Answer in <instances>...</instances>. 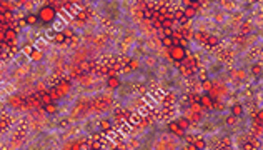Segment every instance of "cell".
Returning <instances> with one entry per match:
<instances>
[{"mask_svg":"<svg viewBox=\"0 0 263 150\" xmlns=\"http://www.w3.org/2000/svg\"><path fill=\"white\" fill-rule=\"evenodd\" d=\"M10 105H12V107H22V105H23V104H22V100H20V97H12V98H10Z\"/></svg>","mask_w":263,"mask_h":150,"instance_id":"cell-15","label":"cell"},{"mask_svg":"<svg viewBox=\"0 0 263 150\" xmlns=\"http://www.w3.org/2000/svg\"><path fill=\"white\" fill-rule=\"evenodd\" d=\"M113 150H120V148H113Z\"/></svg>","mask_w":263,"mask_h":150,"instance_id":"cell-33","label":"cell"},{"mask_svg":"<svg viewBox=\"0 0 263 150\" xmlns=\"http://www.w3.org/2000/svg\"><path fill=\"white\" fill-rule=\"evenodd\" d=\"M242 114H243V107L240 104H237V105L231 107V115H233V117H240Z\"/></svg>","mask_w":263,"mask_h":150,"instance_id":"cell-9","label":"cell"},{"mask_svg":"<svg viewBox=\"0 0 263 150\" xmlns=\"http://www.w3.org/2000/svg\"><path fill=\"white\" fill-rule=\"evenodd\" d=\"M50 97H52V100H58V98H60V92H58V90L57 89H54V90H52V92H50Z\"/></svg>","mask_w":263,"mask_h":150,"instance_id":"cell-21","label":"cell"},{"mask_svg":"<svg viewBox=\"0 0 263 150\" xmlns=\"http://www.w3.org/2000/svg\"><path fill=\"white\" fill-rule=\"evenodd\" d=\"M100 127H102L103 130H110V122H108V120H103V122H102V125H100Z\"/></svg>","mask_w":263,"mask_h":150,"instance_id":"cell-23","label":"cell"},{"mask_svg":"<svg viewBox=\"0 0 263 150\" xmlns=\"http://www.w3.org/2000/svg\"><path fill=\"white\" fill-rule=\"evenodd\" d=\"M45 112H47V114H55V112H57V105H55V104H48V105H45Z\"/></svg>","mask_w":263,"mask_h":150,"instance_id":"cell-17","label":"cell"},{"mask_svg":"<svg viewBox=\"0 0 263 150\" xmlns=\"http://www.w3.org/2000/svg\"><path fill=\"white\" fill-rule=\"evenodd\" d=\"M57 90L60 92V95L63 97L65 93H67V92L70 90V83H69V82H62L60 85H57Z\"/></svg>","mask_w":263,"mask_h":150,"instance_id":"cell-8","label":"cell"},{"mask_svg":"<svg viewBox=\"0 0 263 150\" xmlns=\"http://www.w3.org/2000/svg\"><path fill=\"white\" fill-rule=\"evenodd\" d=\"M203 89H205V90H212V82H208V80H203Z\"/></svg>","mask_w":263,"mask_h":150,"instance_id":"cell-25","label":"cell"},{"mask_svg":"<svg viewBox=\"0 0 263 150\" xmlns=\"http://www.w3.org/2000/svg\"><path fill=\"white\" fill-rule=\"evenodd\" d=\"M38 17H40V20H43V22H54L55 20V10H54V7H42V8H40Z\"/></svg>","mask_w":263,"mask_h":150,"instance_id":"cell-1","label":"cell"},{"mask_svg":"<svg viewBox=\"0 0 263 150\" xmlns=\"http://www.w3.org/2000/svg\"><path fill=\"white\" fill-rule=\"evenodd\" d=\"M90 150H93V148H90Z\"/></svg>","mask_w":263,"mask_h":150,"instance_id":"cell-34","label":"cell"},{"mask_svg":"<svg viewBox=\"0 0 263 150\" xmlns=\"http://www.w3.org/2000/svg\"><path fill=\"white\" fill-rule=\"evenodd\" d=\"M0 42H5V30H4V32L0 30Z\"/></svg>","mask_w":263,"mask_h":150,"instance_id":"cell-29","label":"cell"},{"mask_svg":"<svg viewBox=\"0 0 263 150\" xmlns=\"http://www.w3.org/2000/svg\"><path fill=\"white\" fill-rule=\"evenodd\" d=\"M107 85H108V89H117V87L120 85V79L115 77V75H112V77L107 80Z\"/></svg>","mask_w":263,"mask_h":150,"instance_id":"cell-6","label":"cell"},{"mask_svg":"<svg viewBox=\"0 0 263 150\" xmlns=\"http://www.w3.org/2000/svg\"><path fill=\"white\" fill-rule=\"evenodd\" d=\"M235 122H237V117H233V115L227 118V123H228V125H235Z\"/></svg>","mask_w":263,"mask_h":150,"instance_id":"cell-26","label":"cell"},{"mask_svg":"<svg viewBox=\"0 0 263 150\" xmlns=\"http://www.w3.org/2000/svg\"><path fill=\"white\" fill-rule=\"evenodd\" d=\"M130 67L132 68H138V62L137 60H130Z\"/></svg>","mask_w":263,"mask_h":150,"instance_id":"cell-27","label":"cell"},{"mask_svg":"<svg viewBox=\"0 0 263 150\" xmlns=\"http://www.w3.org/2000/svg\"><path fill=\"white\" fill-rule=\"evenodd\" d=\"M177 125L180 127L182 130H185V129H188V125H190V122H188L187 118H178V120H177Z\"/></svg>","mask_w":263,"mask_h":150,"instance_id":"cell-13","label":"cell"},{"mask_svg":"<svg viewBox=\"0 0 263 150\" xmlns=\"http://www.w3.org/2000/svg\"><path fill=\"white\" fill-rule=\"evenodd\" d=\"M190 140L193 142V145H195V148H197V150H203L206 147L205 140H203L202 137H198V139H190Z\"/></svg>","mask_w":263,"mask_h":150,"instance_id":"cell-4","label":"cell"},{"mask_svg":"<svg viewBox=\"0 0 263 150\" xmlns=\"http://www.w3.org/2000/svg\"><path fill=\"white\" fill-rule=\"evenodd\" d=\"M30 58H32L33 62H40L43 58V54L40 52V50H33L32 54H30Z\"/></svg>","mask_w":263,"mask_h":150,"instance_id":"cell-10","label":"cell"},{"mask_svg":"<svg viewBox=\"0 0 263 150\" xmlns=\"http://www.w3.org/2000/svg\"><path fill=\"white\" fill-rule=\"evenodd\" d=\"M205 43H208L210 47H215V45H218V37L208 35V39H206V42H205Z\"/></svg>","mask_w":263,"mask_h":150,"instance_id":"cell-16","label":"cell"},{"mask_svg":"<svg viewBox=\"0 0 263 150\" xmlns=\"http://www.w3.org/2000/svg\"><path fill=\"white\" fill-rule=\"evenodd\" d=\"M195 39L198 40V42H206L208 35H206V33H195Z\"/></svg>","mask_w":263,"mask_h":150,"instance_id":"cell-19","label":"cell"},{"mask_svg":"<svg viewBox=\"0 0 263 150\" xmlns=\"http://www.w3.org/2000/svg\"><path fill=\"white\" fill-rule=\"evenodd\" d=\"M252 72H253V73H255V75H258L260 72H261V65H260V64L253 65V67H252Z\"/></svg>","mask_w":263,"mask_h":150,"instance_id":"cell-22","label":"cell"},{"mask_svg":"<svg viewBox=\"0 0 263 150\" xmlns=\"http://www.w3.org/2000/svg\"><path fill=\"white\" fill-rule=\"evenodd\" d=\"M153 25H155V27H157V29H162V23H160V22H153Z\"/></svg>","mask_w":263,"mask_h":150,"instance_id":"cell-31","label":"cell"},{"mask_svg":"<svg viewBox=\"0 0 263 150\" xmlns=\"http://www.w3.org/2000/svg\"><path fill=\"white\" fill-rule=\"evenodd\" d=\"M170 55H172L173 60H185L187 58V52H185L183 47H178V45H173L170 47Z\"/></svg>","mask_w":263,"mask_h":150,"instance_id":"cell-2","label":"cell"},{"mask_svg":"<svg viewBox=\"0 0 263 150\" xmlns=\"http://www.w3.org/2000/svg\"><path fill=\"white\" fill-rule=\"evenodd\" d=\"M54 40H55V43H65V42H67V39H65V35H63V33H62V32L55 33Z\"/></svg>","mask_w":263,"mask_h":150,"instance_id":"cell-14","label":"cell"},{"mask_svg":"<svg viewBox=\"0 0 263 150\" xmlns=\"http://www.w3.org/2000/svg\"><path fill=\"white\" fill-rule=\"evenodd\" d=\"M193 17H195V8H191V7H185L183 18H193Z\"/></svg>","mask_w":263,"mask_h":150,"instance_id":"cell-12","label":"cell"},{"mask_svg":"<svg viewBox=\"0 0 263 150\" xmlns=\"http://www.w3.org/2000/svg\"><path fill=\"white\" fill-rule=\"evenodd\" d=\"M32 52H33V48H32V47H30V45L23 47V54H27V55H29V57H30V54H32Z\"/></svg>","mask_w":263,"mask_h":150,"instance_id":"cell-24","label":"cell"},{"mask_svg":"<svg viewBox=\"0 0 263 150\" xmlns=\"http://www.w3.org/2000/svg\"><path fill=\"white\" fill-rule=\"evenodd\" d=\"M17 39V32L14 29H7L5 30V42H14Z\"/></svg>","mask_w":263,"mask_h":150,"instance_id":"cell-7","label":"cell"},{"mask_svg":"<svg viewBox=\"0 0 263 150\" xmlns=\"http://www.w3.org/2000/svg\"><path fill=\"white\" fill-rule=\"evenodd\" d=\"M187 150H197V148H195V145H193V143H190V145L187 147Z\"/></svg>","mask_w":263,"mask_h":150,"instance_id":"cell-32","label":"cell"},{"mask_svg":"<svg viewBox=\"0 0 263 150\" xmlns=\"http://www.w3.org/2000/svg\"><path fill=\"white\" fill-rule=\"evenodd\" d=\"M243 148H245V150H253V145H252V143H245V145H243Z\"/></svg>","mask_w":263,"mask_h":150,"instance_id":"cell-28","label":"cell"},{"mask_svg":"<svg viewBox=\"0 0 263 150\" xmlns=\"http://www.w3.org/2000/svg\"><path fill=\"white\" fill-rule=\"evenodd\" d=\"M40 100H42V104H43V107L45 105H48V104H54V100H52V97H50V93H43L42 97H38Z\"/></svg>","mask_w":263,"mask_h":150,"instance_id":"cell-11","label":"cell"},{"mask_svg":"<svg viewBox=\"0 0 263 150\" xmlns=\"http://www.w3.org/2000/svg\"><path fill=\"white\" fill-rule=\"evenodd\" d=\"M80 68H83V70H87V68H90V65H88V64H82V65H80Z\"/></svg>","mask_w":263,"mask_h":150,"instance_id":"cell-30","label":"cell"},{"mask_svg":"<svg viewBox=\"0 0 263 150\" xmlns=\"http://www.w3.org/2000/svg\"><path fill=\"white\" fill-rule=\"evenodd\" d=\"M162 43H163L165 47H168V48H170V47H173V40H172V37H163V39H162Z\"/></svg>","mask_w":263,"mask_h":150,"instance_id":"cell-18","label":"cell"},{"mask_svg":"<svg viewBox=\"0 0 263 150\" xmlns=\"http://www.w3.org/2000/svg\"><path fill=\"white\" fill-rule=\"evenodd\" d=\"M200 104H202L205 108H212L213 107V102H212V97H210V95L200 97Z\"/></svg>","mask_w":263,"mask_h":150,"instance_id":"cell-3","label":"cell"},{"mask_svg":"<svg viewBox=\"0 0 263 150\" xmlns=\"http://www.w3.org/2000/svg\"><path fill=\"white\" fill-rule=\"evenodd\" d=\"M168 130H170V132H173V133H177V135H183V132H185V130H182L180 129V127H178V125H177V122H172V123H168Z\"/></svg>","mask_w":263,"mask_h":150,"instance_id":"cell-5","label":"cell"},{"mask_svg":"<svg viewBox=\"0 0 263 150\" xmlns=\"http://www.w3.org/2000/svg\"><path fill=\"white\" fill-rule=\"evenodd\" d=\"M37 20H38V17H37V15H29V17H27V23H29V25L37 23Z\"/></svg>","mask_w":263,"mask_h":150,"instance_id":"cell-20","label":"cell"}]
</instances>
